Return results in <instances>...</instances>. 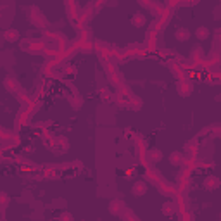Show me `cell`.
Segmentation results:
<instances>
[{
	"label": "cell",
	"instance_id": "3",
	"mask_svg": "<svg viewBox=\"0 0 221 221\" xmlns=\"http://www.w3.org/2000/svg\"><path fill=\"white\" fill-rule=\"evenodd\" d=\"M197 36H199V38H206V36H207V29H206V28H201V29L197 31Z\"/></svg>",
	"mask_w": 221,
	"mask_h": 221
},
{
	"label": "cell",
	"instance_id": "1",
	"mask_svg": "<svg viewBox=\"0 0 221 221\" xmlns=\"http://www.w3.org/2000/svg\"><path fill=\"white\" fill-rule=\"evenodd\" d=\"M145 190H147V187H145V183H142V182H138V183L133 187V194H135V195H143Z\"/></svg>",
	"mask_w": 221,
	"mask_h": 221
},
{
	"label": "cell",
	"instance_id": "2",
	"mask_svg": "<svg viewBox=\"0 0 221 221\" xmlns=\"http://www.w3.org/2000/svg\"><path fill=\"white\" fill-rule=\"evenodd\" d=\"M218 185H220V180H218V178H209V180L206 182V187H207V188H216Z\"/></svg>",
	"mask_w": 221,
	"mask_h": 221
}]
</instances>
